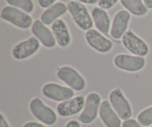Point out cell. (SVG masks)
<instances>
[{
    "mask_svg": "<svg viewBox=\"0 0 152 127\" xmlns=\"http://www.w3.org/2000/svg\"><path fill=\"white\" fill-rule=\"evenodd\" d=\"M86 40L88 44L96 51L101 54H107L111 51L114 43L99 31L90 29L86 31Z\"/></svg>",
    "mask_w": 152,
    "mask_h": 127,
    "instance_id": "10",
    "label": "cell"
},
{
    "mask_svg": "<svg viewBox=\"0 0 152 127\" xmlns=\"http://www.w3.org/2000/svg\"><path fill=\"white\" fill-rule=\"evenodd\" d=\"M30 110L37 120L48 126L55 124L57 120L54 110L45 105L39 98H35L31 101Z\"/></svg>",
    "mask_w": 152,
    "mask_h": 127,
    "instance_id": "4",
    "label": "cell"
},
{
    "mask_svg": "<svg viewBox=\"0 0 152 127\" xmlns=\"http://www.w3.org/2000/svg\"><path fill=\"white\" fill-rule=\"evenodd\" d=\"M0 127H10L2 113H1L0 115Z\"/></svg>",
    "mask_w": 152,
    "mask_h": 127,
    "instance_id": "26",
    "label": "cell"
},
{
    "mask_svg": "<svg viewBox=\"0 0 152 127\" xmlns=\"http://www.w3.org/2000/svg\"><path fill=\"white\" fill-rule=\"evenodd\" d=\"M52 32L56 40V43L61 48H67L71 43V34L65 21L59 19L51 25Z\"/></svg>",
    "mask_w": 152,
    "mask_h": 127,
    "instance_id": "16",
    "label": "cell"
},
{
    "mask_svg": "<svg viewBox=\"0 0 152 127\" xmlns=\"http://www.w3.org/2000/svg\"><path fill=\"white\" fill-rule=\"evenodd\" d=\"M74 1H79L83 4H94L96 3L99 2V0H74Z\"/></svg>",
    "mask_w": 152,
    "mask_h": 127,
    "instance_id": "28",
    "label": "cell"
},
{
    "mask_svg": "<svg viewBox=\"0 0 152 127\" xmlns=\"http://www.w3.org/2000/svg\"><path fill=\"white\" fill-rule=\"evenodd\" d=\"M119 0H99L98 4L99 7L104 9V10H109L112 8Z\"/></svg>",
    "mask_w": 152,
    "mask_h": 127,
    "instance_id": "22",
    "label": "cell"
},
{
    "mask_svg": "<svg viewBox=\"0 0 152 127\" xmlns=\"http://www.w3.org/2000/svg\"><path fill=\"white\" fill-rule=\"evenodd\" d=\"M126 10L137 16H142L148 12V8L142 0H120Z\"/></svg>",
    "mask_w": 152,
    "mask_h": 127,
    "instance_id": "19",
    "label": "cell"
},
{
    "mask_svg": "<svg viewBox=\"0 0 152 127\" xmlns=\"http://www.w3.org/2000/svg\"><path fill=\"white\" fill-rule=\"evenodd\" d=\"M122 43L123 46L134 55L144 57L149 53L148 44L131 30L127 31L124 34L122 38Z\"/></svg>",
    "mask_w": 152,
    "mask_h": 127,
    "instance_id": "8",
    "label": "cell"
},
{
    "mask_svg": "<svg viewBox=\"0 0 152 127\" xmlns=\"http://www.w3.org/2000/svg\"><path fill=\"white\" fill-rule=\"evenodd\" d=\"M65 127H81V125H80V122L77 121V120H72L67 123Z\"/></svg>",
    "mask_w": 152,
    "mask_h": 127,
    "instance_id": "27",
    "label": "cell"
},
{
    "mask_svg": "<svg viewBox=\"0 0 152 127\" xmlns=\"http://www.w3.org/2000/svg\"><path fill=\"white\" fill-rule=\"evenodd\" d=\"M31 31L34 37L45 48H52L56 46V40L53 32L41 20L37 19L34 21L31 26Z\"/></svg>",
    "mask_w": 152,
    "mask_h": 127,
    "instance_id": "13",
    "label": "cell"
},
{
    "mask_svg": "<svg viewBox=\"0 0 152 127\" xmlns=\"http://www.w3.org/2000/svg\"><path fill=\"white\" fill-rule=\"evenodd\" d=\"M137 121L145 127L152 126V106L139 113Z\"/></svg>",
    "mask_w": 152,
    "mask_h": 127,
    "instance_id": "21",
    "label": "cell"
},
{
    "mask_svg": "<svg viewBox=\"0 0 152 127\" xmlns=\"http://www.w3.org/2000/svg\"><path fill=\"white\" fill-rule=\"evenodd\" d=\"M143 2L147 8L152 9V0H143Z\"/></svg>",
    "mask_w": 152,
    "mask_h": 127,
    "instance_id": "29",
    "label": "cell"
},
{
    "mask_svg": "<svg viewBox=\"0 0 152 127\" xmlns=\"http://www.w3.org/2000/svg\"><path fill=\"white\" fill-rule=\"evenodd\" d=\"M1 18L21 29H28L34 23L28 13L12 6H5L1 10Z\"/></svg>",
    "mask_w": 152,
    "mask_h": 127,
    "instance_id": "1",
    "label": "cell"
},
{
    "mask_svg": "<svg viewBox=\"0 0 152 127\" xmlns=\"http://www.w3.org/2000/svg\"><path fill=\"white\" fill-rule=\"evenodd\" d=\"M23 127H47V126H45V125L42 124V123H37V122L31 121V122H28V123H25V124L23 126Z\"/></svg>",
    "mask_w": 152,
    "mask_h": 127,
    "instance_id": "25",
    "label": "cell"
},
{
    "mask_svg": "<svg viewBox=\"0 0 152 127\" xmlns=\"http://www.w3.org/2000/svg\"><path fill=\"white\" fill-rule=\"evenodd\" d=\"M67 11H68V6L63 2L59 1L46 9L41 15L40 20L45 25H50L65 14Z\"/></svg>",
    "mask_w": 152,
    "mask_h": 127,
    "instance_id": "17",
    "label": "cell"
},
{
    "mask_svg": "<svg viewBox=\"0 0 152 127\" xmlns=\"http://www.w3.org/2000/svg\"><path fill=\"white\" fill-rule=\"evenodd\" d=\"M56 0H38L39 6L42 8H48L55 4Z\"/></svg>",
    "mask_w": 152,
    "mask_h": 127,
    "instance_id": "24",
    "label": "cell"
},
{
    "mask_svg": "<svg viewBox=\"0 0 152 127\" xmlns=\"http://www.w3.org/2000/svg\"><path fill=\"white\" fill-rule=\"evenodd\" d=\"M42 92L48 99L59 103L71 99L74 96V91L72 89L56 83H48L45 84Z\"/></svg>",
    "mask_w": 152,
    "mask_h": 127,
    "instance_id": "9",
    "label": "cell"
},
{
    "mask_svg": "<svg viewBox=\"0 0 152 127\" xmlns=\"http://www.w3.org/2000/svg\"><path fill=\"white\" fill-rule=\"evenodd\" d=\"M57 77L65 83L69 88L76 92H81L86 87L84 77L73 67L64 65L59 68L56 72Z\"/></svg>",
    "mask_w": 152,
    "mask_h": 127,
    "instance_id": "3",
    "label": "cell"
},
{
    "mask_svg": "<svg viewBox=\"0 0 152 127\" xmlns=\"http://www.w3.org/2000/svg\"><path fill=\"white\" fill-rule=\"evenodd\" d=\"M114 64L117 68L127 72H137L143 69L146 61L142 57L120 54L115 56Z\"/></svg>",
    "mask_w": 152,
    "mask_h": 127,
    "instance_id": "6",
    "label": "cell"
},
{
    "mask_svg": "<svg viewBox=\"0 0 152 127\" xmlns=\"http://www.w3.org/2000/svg\"><path fill=\"white\" fill-rule=\"evenodd\" d=\"M40 48V42L32 37L16 44L12 50V56L16 60H24L34 56Z\"/></svg>",
    "mask_w": 152,
    "mask_h": 127,
    "instance_id": "11",
    "label": "cell"
},
{
    "mask_svg": "<svg viewBox=\"0 0 152 127\" xmlns=\"http://www.w3.org/2000/svg\"><path fill=\"white\" fill-rule=\"evenodd\" d=\"M99 117L106 127H120L122 126L121 118L113 109L109 101H102L99 112Z\"/></svg>",
    "mask_w": 152,
    "mask_h": 127,
    "instance_id": "15",
    "label": "cell"
},
{
    "mask_svg": "<svg viewBox=\"0 0 152 127\" xmlns=\"http://www.w3.org/2000/svg\"><path fill=\"white\" fill-rule=\"evenodd\" d=\"M91 16L98 31L104 35L108 36L109 31L111 30V19L108 13L104 9L96 7L92 10Z\"/></svg>",
    "mask_w": 152,
    "mask_h": 127,
    "instance_id": "18",
    "label": "cell"
},
{
    "mask_svg": "<svg viewBox=\"0 0 152 127\" xmlns=\"http://www.w3.org/2000/svg\"><path fill=\"white\" fill-rule=\"evenodd\" d=\"M109 101L114 111L121 120H128L132 116V109L122 90L119 88L114 89L109 95Z\"/></svg>",
    "mask_w": 152,
    "mask_h": 127,
    "instance_id": "7",
    "label": "cell"
},
{
    "mask_svg": "<svg viewBox=\"0 0 152 127\" xmlns=\"http://www.w3.org/2000/svg\"><path fill=\"white\" fill-rule=\"evenodd\" d=\"M131 19V13L126 10H121L117 12L113 19L110 34L114 40L123 38L127 32L128 26Z\"/></svg>",
    "mask_w": 152,
    "mask_h": 127,
    "instance_id": "14",
    "label": "cell"
},
{
    "mask_svg": "<svg viewBox=\"0 0 152 127\" xmlns=\"http://www.w3.org/2000/svg\"><path fill=\"white\" fill-rule=\"evenodd\" d=\"M101 97L96 92L88 94L86 98L83 110L78 119L84 124H89L94 121L97 117L101 105Z\"/></svg>",
    "mask_w": 152,
    "mask_h": 127,
    "instance_id": "5",
    "label": "cell"
},
{
    "mask_svg": "<svg viewBox=\"0 0 152 127\" xmlns=\"http://www.w3.org/2000/svg\"><path fill=\"white\" fill-rule=\"evenodd\" d=\"M7 4L16 7L27 13H32L34 10V3L33 0H6Z\"/></svg>",
    "mask_w": 152,
    "mask_h": 127,
    "instance_id": "20",
    "label": "cell"
},
{
    "mask_svg": "<svg viewBox=\"0 0 152 127\" xmlns=\"http://www.w3.org/2000/svg\"><path fill=\"white\" fill-rule=\"evenodd\" d=\"M86 98L83 95L77 97L63 101L58 104L56 111L58 115L62 117H68L82 112L85 106Z\"/></svg>",
    "mask_w": 152,
    "mask_h": 127,
    "instance_id": "12",
    "label": "cell"
},
{
    "mask_svg": "<svg viewBox=\"0 0 152 127\" xmlns=\"http://www.w3.org/2000/svg\"><path fill=\"white\" fill-rule=\"evenodd\" d=\"M68 11L72 16L76 25L83 31L91 29L94 25V21L91 16L87 7L77 1H71L67 4Z\"/></svg>",
    "mask_w": 152,
    "mask_h": 127,
    "instance_id": "2",
    "label": "cell"
},
{
    "mask_svg": "<svg viewBox=\"0 0 152 127\" xmlns=\"http://www.w3.org/2000/svg\"><path fill=\"white\" fill-rule=\"evenodd\" d=\"M122 127H145L138 121H137L135 119H128V120H124L123 123H122Z\"/></svg>",
    "mask_w": 152,
    "mask_h": 127,
    "instance_id": "23",
    "label": "cell"
},
{
    "mask_svg": "<svg viewBox=\"0 0 152 127\" xmlns=\"http://www.w3.org/2000/svg\"><path fill=\"white\" fill-rule=\"evenodd\" d=\"M151 127H152V126H151Z\"/></svg>",
    "mask_w": 152,
    "mask_h": 127,
    "instance_id": "30",
    "label": "cell"
}]
</instances>
